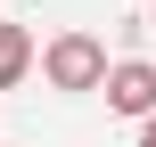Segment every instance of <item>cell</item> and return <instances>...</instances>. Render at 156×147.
<instances>
[{
	"instance_id": "6da1fadb",
	"label": "cell",
	"mask_w": 156,
	"mask_h": 147,
	"mask_svg": "<svg viewBox=\"0 0 156 147\" xmlns=\"http://www.w3.org/2000/svg\"><path fill=\"white\" fill-rule=\"evenodd\" d=\"M33 65H41V82H49V90L82 98V90H99V82H107V41H99V33H58L49 49H33Z\"/></svg>"
},
{
	"instance_id": "7a4b0ae2",
	"label": "cell",
	"mask_w": 156,
	"mask_h": 147,
	"mask_svg": "<svg viewBox=\"0 0 156 147\" xmlns=\"http://www.w3.org/2000/svg\"><path fill=\"white\" fill-rule=\"evenodd\" d=\"M99 90H107V115H132V123L156 115V65H148V57H115Z\"/></svg>"
},
{
	"instance_id": "3957f363",
	"label": "cell",
	"mask_w": 156,
	"mask_h": 147,
	"mask_svg": "<svg viewBox=\"0 0 156 147\" xmlns=\"http://www.w3.org/2000/svg\"><path fill=\"white\" fill-rule=\"evenodd\" d=\"M33 49H41V41H33L25 25H0V90H16V82L33 74Z\"/></svg>"
},
{
	"instance_id": "5b68a950",
	"label": "cell",
	"mask_w": 156,
	"mask_h": 147,
	"mask_svg": "<svg viewBox=\"0 0 156 147\" xmlns=\"http://www.w3.org/2000/svg\"><path fill=\"white\" fill-rule=\"evenodd\" d=\"M148 25H156V0H148Z\"/></svg>"
},
{
	"instance_id": "277c9868",
	"label": "cell",
	"mask_w": 156,
	"mask_h": 147,
	"mask_svg": "<svg viewBox=\"0 0 156 147\" xmlns=\"http://www.w3.org/2000/svg\"><path fill=\"white\" fill-rule=\"evenodd\" d=\"M140 147H156V115H148V123H140Z\"/></svg>"
}]
</instances>
